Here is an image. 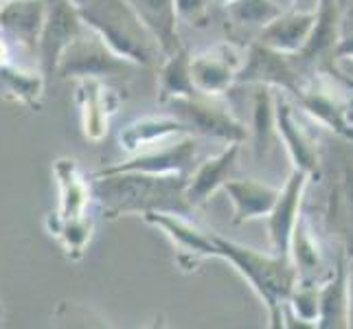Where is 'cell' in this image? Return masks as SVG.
Segmentation results:
<instances>
[{"label": "cell", "instance_id": "obj_1", "mask_svg": "<svg viewBox=\"0 0 353 329\" xmlns=\"http://www.w3.org/2000/svg\"><path fill=\"white\" fill-rule=\"evenodd\" d=\"M187 178L182 174L117 172L94 174L90 182L92 198L108 217L128 213H178L189 215L193 206L185 198Z\"/></svg>", "mask_w": 353, "mask_h": 329}, {"label": "cell", "instance_id": "obj_2", "mask_svg": "<svg viewBox=\"0 0 353 329\" xmlns=\"http://www.w3.org/2000/svg\"><path fill=\"white\" fill-rule=\"evenodd\" d=\"M81 22L132 64L150 66L161 51L125 0H72Z\"/></svg>", "mask_w": 353, "mask_h": 329}, {"label": "cell", "instance_id": "obj_3", "mask_svg": "<svg viewBox=\"0 0 353 329\" xmlns=\"http://www.w3.org/2000/svg\"><path fill=\"white\" fill-rule=\"evenodd\" d=\"M215 246V257H224L233 266L239 268V272L248 279L252 288L259 292V297L265 301V306L272 312V321L281 319L279 306L285 301L294 283V272L283 257H265L252 248L237 246L233 241H226L217 235H211Z\"/></svg>", "mask_w": 353, "mask_h": 329}, {"label": "cell", "instance_id": "obj_4", "mask_svg": "<svg viewBox=\"0 0 353 329\" xmlns=\"http://www.w3.org/2000/svg\"><path fill=\"white\" fill-rule=\"evenodd\" d=\"M134 64L130 59L114 53L99 35L86 27V31L75 42H70L64 48V53L59 55L55 72L62 77H75V79H83V77L101 79L105 75H123V72H130Z\"/></svg>", "mask_w": 353, "mask_h": 329}, {"label": "cell", "instance_id": "obj_5", "mask_svg": "<svg viewBox=\"0 0 353 329\" xmlns=\"http://www.w3.org/2000/svg\"><path fill=\"white\" fill-rule=\"evenodd\" d=\"M83 31H86V24L81 22L72 0H46V16L38 38V55L44 75L55 72L59 55Z\"/></svg>", "mask_w": 353, "mask_h": 329}, {"label": "cell", "instance_id": "obj_6", "mask_svg": "<svg viewBox=\"0 0 353 329\" xmlns=\"http://www.w3.org/2000/svg\"><path fill=\"white\" fill-rule=\"evenodd\" d=\"M167 106L172 108L174 117L180 119L189 130H196L204 137L224 139L230 143H239L246 139V130L228 114V110L200 99L198 94L176 97V99H169Z\"/></svg>", "mask_w": 353, "mask_h": 329}, {"label": "cell", "instance_id": "obj_7", "mask_svg": "<svg viewBox=\"0 0 353 329\" xmlns=\"http://www.w3.org/2000/svg\"><path fill=\"white\" fill-rule=\"evenodd\" d=\"M196 141L191 137L176 139V143H163L156 148L139 152L137 158L128 163L103 167L97 174H117V172H145V174H185L196 156Z\"/></svg>", "mask_w": 353, "mask_h": 329}, {"label": "cell", "instance_id": "obj_8", "mask_svg": "<svg viewBox=\"0 0 353 329\" xmlns=\"http://www.w3.org/2000/svg\"><path fill=\"white\" fill-rule=\"evenodd\" d=\"M191 81L196 92L202 94H222L230 88L237 75V59L228 46H217L189 62Z\"/></svg>", "mask_w": 353, "mask_h": 329}, {"label": "cell", "instance_id": "obj_9", "mask_svg": "<svg viewBox=\"0 0 353 329\" xmlns=\"http://www.w3.org/2000/svg\"><path fill=\"white\" fill-rule=\"evenodd\" d=\"M294 70H292L290 62L283 57L281 51H274V48L265 46V44H254L250 48V53L246 57V64H243L235 81L239 83H276V86H283L292 92H301L296 81H294Z\"/></svg>", "mask_w": 353, "mask_h": 329}, {"label": "cell", "instance_id": "obj_10", "mask_svg": "<svg viewBox=\"0 0 353 329\" xmlns=\"http://www.w3.org/2000/svg\"><path fill=\"white\" fill-rule=\"evenodd\" d=\"M46 0H0V29L14 40L38 48Z\"/></svg>", "mask_w": 353, "mask_h": 329}, {"label": "cell", "instance_id": "obj_11", "mask_svg": "<svg viewBox=\"0 0 353 329\" xmlns=\"http://www.w3.org/2000/svg\"><path fill=\"white\" fill-rule=\"evenodd\" d=\"M305 185V172H294L290 176L283 191H279V198L270 211V237L276 257H288L292 233L296 226V211L301 202V191Z\"/></svg>", "mask_w": 353, "mask_h": 329}, {"label": "cell", "instance_id": "obj_12", "mask_svg": "<svg viewBox=\"0 0 353 329\" xmlns=\"http://www.w3.org/2000/svg\"><path fill=\"white\" fill-rule=\"evenodd\" d=\"M130 7L143 22V27L152 33L161 53L172 55L178 51V11L174 0H130Z\"/></svg>", "mask_w": 353, "mask_h": 329}, {"label": "cell", "instance_id": "obj_13", "mask_svg": "<svg viewBox=\"0 0 353 329\" xmlns=\"http://www.w3.org/2000/svg\"><path fill=\"white\" fill-rule=\"evenodd\" d=\"M189 132V128L176 117H145L130 123L121 132V148H125L132 154H139L143 150L156 148L172 139H180Z\"/></svg>", "mask_w": 353, "mask_h": 329}, {"label": "cell", "instance_id": "obj_14", "mask_svg": "<svg viewBox=\"0 0 353 329\" xmlns=\"http://www.w3.org/2000/svg\"><path fill=\"white\" fill-rule=\"evenodd\" d=\"M77 99L81 108V126L83 134L90 141H101L108 134V121L114 112L110 103V90H108L101 79L83 77L77 83Z\"/></svg>", "mask_w": 353, "mask_h": 329}, {"label": "cell", "instance_id": "obj_15", "mask_svg": "<svg viewBox=\"0 0 353 329\" xmlns=\"http://www.w3.org/2000/svg\"><path fill=\"white\" fill-rule=\"evenodd\" d=\"M53 172L57 176L59 182V209L55 213V222H68V219H77L88 215L86 209L90 204L92 191H90V182L83 180V176L79 174V169L75 165V161H68V158H62L57 161Z\"/></svg>", "mask_w": 353, "mask_h": 329}, {"label": "cell", "instance_id": "obj_16", "mask_svg": "<svg viewBox=\"0 0 353 329\" xmlns=\"http://www.w3.org/2000/svg\"><path fill=\"white\" fill-rule=\"evenodd\" d=\"M237 152H239V145L233 143L222 154L204 161L196 172L191 174V178H187L185 198L191 206H198V204L206 202L217 189H222V185L228 180L230 169L235 165Z\"/></svg>", "mask_w": 353, "mask_h": 329}, {"label": "cell", "instance_id": "obj_17", "mask_svg": "<svg viewBox=\"0 0 353 329\" xmlns=\"http://www.w3.org/2000/svg\"><path fill=\"white\" fill-rule=\"evenodd\" d=\"M222 189L235 204V222H246V219L268 215L279 198V189L254 180H226Z\"/></svg>", "mask_w": 353, "mask_h": 329}, {"label": "cell", "instance_id": "obj_18", "mask_svg": "<svg viewBox=\"0 0 353 329\" xmlns=\"http://www.w3.org/2000/svg\"><path fill=\"white\" fill-rule=\"evenodd\" d=\"M316 22V14H296V16H279L268 22L261 31V44L274 51H299L307 42L310 31Z\"/></svg>", "mask_w": 353, "mask_h": 329}, {"label": "cell", "instance_id": "obj_19", "mask_svg": "<svg viewBox=\"0 0 353 329\" xmlns=\"http://www.w3.org/2000/svg\"><path fill=\"white\" fill-rule=\"evenodd\" d=\"M191 57L185 48H178L176 53L167 55V62L161 68L158 75V88H161V101L176 99V97H191L196 94L191 81V70H189Z\"/></svg>", "mask_w": 353, "mask_h": 329}, {"label": "cell", "instance_id": "obj_20", "mask_svg": "<svg viewBox=\"0 0 353 329\" xmlns=\"http://www.w3.org/2000/svg\"><path fill=\"white\" fill-rule=\"evenodd\" d=\"M42 90H44V79L38 72L20 70L16 66H11V62L0 66V94L3 97L27 103L31 108H38Z\"/></svg>", "mask_w": 353, "mask_h": 329}, {"label": "cell", "instance_id": "obj_21", "mask_svg": "<svg viewBox=\"0 0 353 329\" xmlns=\"http://www.w3.org/2000/svg\"><path fill=\"white\" fill-rule=\"evenodd\" d=\"M274 119H276V134H281L283 137L288 150H290L292 158L296 161L299 169L301 172H312V169L316 167V154L307 145V141L303 139V134L299 132V128L294 123V117H292L285 101H279Z\"/></svg>", "mask_w": 353, "mask_h": 329}, {"label": "cell", "instance_id": "obj_22", "mask_svg": "<svg viewBox=\"0 0 353 329\" xmlns=\"http://www.w3.org/2000/svg\"><path fill=\"white\" fill-rule=\"evenodd\" d=\"M254 152L257 156L265 154L268 148L276 134V121H274V110H272V99L265 88H261L254 97Z\"/></svg>", "mask_w": 353, "mask_h": 329}, {"label": "cell", "instance_id": "obj_23", "mask_svg": "<svg viewBox=\"0 0 353 329\" xmlns=\"http://www.w3.org/2000/svg\"><path fill=\"white\" fill-rule=\"evenodd\" d=\"M334 35H336V9L332 5V0H323V9L316 16V24L310 31L307 42L301 48V55L305 59L316 57V53H321L323 48H327L334 42Z\"/></svg>", "mask_w": 353, "mask_h": 329}, {"label": "cell", "instance_id": "obj_24", "mask_svg": "<svg viewBox=\"0 0 353 329\" xmlns=\"http://www.w3.org/2000/svg\"><path fill=\"white\" fill-rule=\"evenodd\" d=\"M53 233L64 243V248L72 259H79L83 250H86L90 235H92V217L83 215L77 219H68V222L53 224Z\"/></svg>", "mask_w": 353, "mask_h": 329}, {"label": "cell", "instance_id": "obj_25", "mask_svg": "<svg viewBox=\"0 0 353 329\" xmlns=\"http://www.w3.org/2000/svg\"><path fill=\"white\" fill-rule=\"evenodd\" d=\"M230 16L239 24H265L281 16L272 0H230Z\"/></svg>", "mask_w": 353, "mask_h": 329}, {"label": "cell", "instance_id": "obj_26", "mask_svg": "<svg viewBox=\"0 0 353 329\" xmlns=\"http://www.w3.org/2000/svg\"><path fill=\"white\" fill-rule=\"evenodd\" d=\"M347 292H345V275L343 270L338 272L336 281L323 292V297L319 299V310H321V319L323 327H334L340 325L338 321L345 319L347 312Z\"/></svg>", "mask_w": 353, "mask_h": 329}, {"label": "cell", "instance_id": "obj_27", "mask_svg": "<svg viewBox=\"0 0 353 329\" xmlns=\"http://www.w3.org/2000/svg\"><path fill=\"white\" fill-rule=\"evenodd\" d=\"M303 103L307 106V110H312V112L316 117H321L323 121H327L330 126H334L338 132H347L345 128V121H343V114H340V110L332 103L327 101L325 97H319V94H312V97H303Z\"/></svg>", "mask_w": 353, "mask_h": 329}, {"label": "cell", "instance_id": "obj_28", "mask_svg": "<svg viewBox=\"0 0 353 329\" xmlns=\"http://www.w3.org/2000/svg\"><path fill=\"white\" fill-rule=\"evenodd\" d=\"M176 3V11L180 18H185L191 24H200L209 11L211 0H174Z\"/></svg>", "mask_w": 353, "mask_h": 329}, {"label": "cell", "instance_id": "obj_29", "mask_svg": "<svg viewBox=\"0 0 353 329\" xmlns=\"http://www.w3.org/2000/svg\"><path fill=\"white\" fill-rule=\"evenodd\" d=\"M294 308L299 312L301 319L312 321L316 316V310H319V299H316V292H299L294 297Z\"/></svg>", "mask_w": 353, "mask_h": 329}, {"label": "cell", "instance_id": "obj_30", "mask_svg": "<svg viewBox=\"0 0 353 329\" xmlns=\"http://www.w3.org/2000/svg\"><path fill=\"white\" fill-rule=\"evenodd\" d=\"M347 312H349V325H353V266L349 275V295H347Z\"/></svg>", "mask_w": 353, "mask_h": 329}, {"label": "cell", "instance_id": "obj_31", "mask_svg": "<svg viewBox=\"0 0 353 329\" xmlns=\"http://www.w3.org/2000/svg\"><path fill=\"white\" fill-rule=\"evenodd\" d=\"M347 198L349 204L353 206V172H347Z\"/></svg>", "mask_w": 353, "mask_h": 329}, {"label": "cell", "instance_id": "obj_32", "mask_svg": "<svg viewBox=\"0 0 353 329\" xmlns=\"http://www.w3.org/2000/svg\"><path fill=\"white\" fill-rule=\"evenodd\" d=\"M349 117H351V119H353V110H351V112H349Z\"/></svg>", "mask_w": 353, "mask_h": 329}]
</instances>
